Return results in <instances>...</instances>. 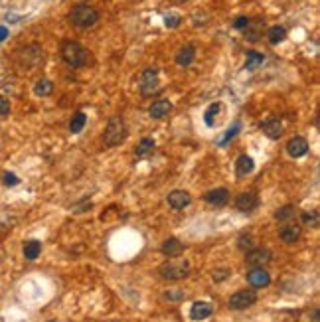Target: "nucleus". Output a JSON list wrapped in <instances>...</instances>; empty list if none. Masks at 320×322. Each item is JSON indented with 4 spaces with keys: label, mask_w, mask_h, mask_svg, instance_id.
Listing matches in <instances>:
<instances>
[{
    "label": "nucleus",
    "mask_w": 320,
    "mask_h": 322,
    "mask_svg": "<svg viewBox=\"0 0 320 322\" xmlns=\"http://www.w3.org/2000/svg\"><path fill=\"white\" fill-rule=\"evenodd\" d=\"M62 60L69 67H83L89 62V52L77 42H64L62 44Z\"/></svg>",
    "instance_id": "obj_1"
},
{
    "label": "nucleus",
    "mask_w": 320,
    "mask_h": 322,
    "mask_svg": "<svg viewBox=\"0 0 320 322\" xmlns=\"http://www.w3.org/2000/svg\"><path fill=\"white\" fill-rule=\"evenodd\" d=\"M69 20L77 28H91L99 22V12L89 4H77L69 12Z\"/></svg>",
    "instance_id": "obj_2"
},
{
    "label": "nucleus",
    "mask_w": 320,
    "mask_h": 322,
    "mask_svg": "<svg viewBox=\"0 0 320 322\" xmlns=\"http://www.w3.org/2000/svg\"><path fill=\"white\" fill-rule=\"evenodd\" d=\"M127 136H128L127 125H125V121L117 115V117H113V119L109 121V125H107V129H105V134H103V140H105L107 146H119L121 142L127 140Z\"/></svg>",
    "instance_id": "obj_3"
},
{
    "label": "nucleus",
    "mask_w": 320,
    "mask_h": 322,
    "mask_svg": "<svg viewBox=\"0 0 320 322\" xmlns=\"http://www.w3.org/2000/svg\"><path fill=\"white\" fill-rule=\"evenodd\" d=\"M158 273L164 281H180L190 275V263L188 261H168L160 267Z\"/></svg>",
    "instance_id": "obj_4"
},
{
    "label": "nucleus",
    "mask_w": 320,
    "mask_h": 322,
    "mask_svg": "<svg viewBox=\"0 0 320 322\" xmlns=\"http://www.w3.org/2000/svg\"><path fill=\"white\" fill-rule=\"evenodd\" d=\"M138 89L144 97L156 95L160 91V79H158V69L156 67H146L138 79Z\"/></svg>",
    "instance_id": "obj_5"
},
{
    "label": "nucleus",
    "mask_w": 320,
    "mask_h": 322,
    "mask_svg": "<svg viewBox=\"0 0 320 322\" xmlns=\"http://www.w3.org/2000/svg\"><path fill=\"white\" fill-rule=\"evenodd\" d=\"M255 302L257 292L253 289H241L229 296V308H233V310H245V308L253 306Z\"/></svg>",
    "instance_id": "obj_6"
},
{
    "label": "nucleus",
    "mask_w": 320,
    "mask_h": 322,
    "mask_svg": "<svg viewBox=\"0 0 320 322\" xmlns=\"http://www.w3.org/2000/svg\"><path fill=\"white\" fill-rule=\"evenodd\" d=\"M257 206H259V198L253 192H241L235 198V208L241 212V214H251L255 212Z\"/></svg>",
    "instance_id": "obj_7"
},
{
    "label": "nucleus",
    "mask_w": 320,
    "mask_h": 322,
    "mask_svg": "<svg viewBox=\"0 0 320 322\" xmlns=\"http://www.w3.org/2000/svg\"><path fill=\"white\" fill-rule=\"evenodd\" d=\"M247 283L253 287V289H263V287H269L271 283V275L263 269V267H253L247 271Z\"/></svg>",
    "instance_id": "obj_8"
},
{
    "label": "nucleus",
    "mask_w": 320,
    "mask_h": 322,
    "mask_svg": "<svg viewBox=\"0 0 320 322\" xmlns=\"http://www.w3.org/2000/svg\"><path fill=\"white\" fill-rule=\"evenodd\" d=\"M271 259H273V253L269 251V249H265V247H253L251 251H247V265H251V267H265L267 263H271Z\"/></svg>",
    "instance_id": "obj_9"
},
{
    "label": "nucleus",
    "mask_w": 320,
    "mask_h": 322,
    "mask_svg": "<svg viewBox=\"0 0 320 322\" xmlns=\"http://www.w3.org/2000/svg\"><path fill=\"white\" fill-rule=\"evenodd\" d=\"M190 202H192V196L186 190H172L168 194V206L172 210H184L190 206Z\"/></svg>",
    "instance_id": "obj_10"
},
{
    "label": "nucleus",
    "mask_w": 320,
    "mask_h": 322,
    "mask_svg": "<svg viewBox=\"0 0 320 322\" xmlns=\"http://www.w3.org/2000/svg\"><path fill=\"white\" fill-rule=\"evenodd\" d=\"M287 152L292 158H300L308 152V140L304 136H294L287 142Z\"/></svg>",
    "instance_id": "obj_11"
},
{
    "label": "nucleus",
    "mask_w": 320,
    "mask_h": 322,
    "mask_svg": "<svg viewBox=\"0 0 320 322\" xmlns=\"http://www.w3.org/2000/svg\"><path fill=\"white\" fill-rule=\"evenodd\" d=\"M214 312V306L212 302H206V300H196L190 308V318L192 320H206L208 316H212Z\"/></svg>",
    "instance_id": "obj_12"
},
{
    "label": "nucleus",
    "mask_w": 320,
    "mask_h": 322,
    "mask_svg": "<svg viewBox=\"0 0 320 322\" xmlns=\"http://www.w3.org/2000/svg\"><path fill=\"white\" fill-rule=\"evenodd\" d=\"M204 200L210 204V206H216V208H224L225 204L229 202V192L225 188H216V190H210L206 192Z\"/></svg>",
    "instance_id": "obj_13"
},
{
    "label": "nucleus",
    "mask_w": 320,
    "mask_h": 322,
    "mask_svg": "<svg viewBox=\"0 0 320 322\" xmlns=\"http://www.w3.org/2000/svg\"><path fill=\"white\" fill-rule=\"evenodd\" d=\"M300 233H302V227L298 226V224H292V222H287L285 226L281 227V231H279V235H281V239H283L285 243L298 241V239H300Z\"/></svg>",
    "instance_id": "obj_14"
},
{
    "label": "nucleus",
    "mask_w": 320,
    "mask_h": 322,
    "mask_svg": "<svg viewBox=\"0 0 320 322\" xmlns=\"http://www.w3.org/2000/svg\"><path fill=\"white\" fill-rule=\"evenodd\" d=\"M170 111H172V103H170L168 99H158V101H154V103L148 107V115H150L152 119H164Z\"/></svg>",
    "instance_id": "obj_15"
},
{
    "label": "nucleus",
    "mask_w": 320,
    "mask_h": 322,
    "mask_svg": "<svg viewBox=\"0 0 320 322\" xmlns=\"http://www.w3.org/2000/svg\"><path fill=\"white\" fill-rule=\"evenodd\" d=\"M160 251H162L166 257H178V255L184 251V245H182V241H178L176 237H170V239H166V241L162 243Z\"/></svg>",
    "instance_id": "obj_16"
},
{
    "label": "nucleus",
    "mask_w": 320,
    "mask_h": 322,
    "mask_svg": "<svg viewBox=\"0 0 320 322\" xmlns=\"http://www.w3.org/2000/svg\"><path fill=\"white\" fill-rule=\"evenodd\" d=\"M194 58H196V48L190 46V44H186V46H182V48L178 50V54H176V64L180 65V67H188V65L194 62Z\"/></svg>",
    "instance_id": "obj_17"
},
{
    "label": "nucleus",
    "mask_w": 320,
    "mask_h": 322,
    "mask_svg": "<svg viewBox=\"0 0 320 322\" xmlns=\"http://www.w3.org/2000/svg\"><path fill=\"white\" fill-rule=\"evenodd\" d=\"M263 132H265L269 138L277 140V138L283 136V123H281L279 119H269V121L263 123Z\"/></svg>",
    "instance_id": "obj_18"
},
{
    "label": "nucleus",
    "mask_w": 320,
    "mask_h": 322,
    "mask_svg": "<svg viewBox=\"0 0 320 322\" xmlns=\"http://www.w3.org/2000/svg\"><path fill=\"white\" fill-rule=\"evenodd\" d=\"M253 168H255L253 158H251V156H247V154H241V156L237 158V162H235V174H237L239 178H243V176L251 174V172H253Z\"/></svg>",
    "instance_id": "obj_19"
},
{
    "label": "nucleus",
    "mask_w": 320,
    "mask_h": 322,
    "mask_svg": "<svg viewBox=\"0 0 320 322\" xmlns=\"http://www.w3.org/2000/svg\"><path fill=\"white\" fill-rule=\"evenodd\" d=\"M40 253H42V243H40L38 239L26 241V245H24V257L28 259V261H34V259L40 257Z\"/></svg>",
    "instance_id": "obj_20"
},
{
    "label": "nucleus",
    "mask_w": 320,
    "mask_h": 322,
    "mask_svg": "<svg viewBox=\"0 0 320 322\" xmlns=\"http://www.w3.org/2000/svg\"><path fill=\"white\" fill-rule=\"evenodd\" d=\"M136 156L138 158H144V156H148V154H152L154 152V140L152 138H148V136H144L140 142H138V146H136Z\"/></svg>",
    "instance_id": "obj_21"
},
{
    "label": "nucleus",
    "mask_w": 320,
    "mask_h": 322,
    "mask_svg": "<svg viewBox=\"0 0 320 322\" xmlns=\"http://www.w3.org/2000/svg\"><path fill=\"white\" fill-rule=\"evenodd\" d=\"M52 91H54V83L50 81V79H38L36 81V85H34V93L38 97H48L52 95Z\"/></svg>",
    "instance_id": "obj_22"
},
{
    "label": "nucleus",
    "mask_w": 320,
    "mask_h": 322,
    "mask_svg": "<svg viewBox=\"0 0 320 322\" xmlns=\"http://www.w3.org/2000/svg\"><path fill=\"white\" fill-rule=\"evenodd\" d=\"M285 38H287V30H285L283 26H273V28L267 30V40H269V44H273V46L281 44Z\"/></svg>",
    "instance_id": "obj_23"
},
{
    "label": "nucleus",
    "mask_w": 320,
    "mask_h": 322,
    "mask_svg": "<svg viewBox=\"0 0 320 322\" xmlns=\"http://www.w3.org/2000/svg\"><path fill=\"white\" fill-rule=\"evenodd\" d=\"M85 123H87V115H85L83 111H77V113L73 115V119L69 121V130H71L73 134H77V132L83 130Z\"/></svg>",
    "instance_id": "obj_24"
},
{
    "label": "nucleus",
    "mask_w": 320,
    "mask_h": 322,
    "mask_svg": "<svg viewBox=\"0 0 320 322\" xmlns=\"http://www.w3.org/2000/svg\"><path fill=\"white\" fill-rule=\"evenodd\" d=\"M263 32V22L261 20H257V22H249V26L245 28V40H249V42H257L259 40V36Z\"/></svg>",
    "instance_id": "obj_25"
},
{
    "label": "nucleus",
    "mask_w": 320,
    "mask_h": 322,
    "mask_svg": "<svg viewBox=\"0 0 320 322\" xmlns=\"http://www.w3.org/2000/svg\"><path fill=\"white\" fill-rule=\"evenodd\" d=\"M265 62V56L259 52H247V62H245V69L247 71H255L259 65Z\"/></svg>",
    "instance_id": "obj_26"
},
{
    "label": "nucleus",
    "mask_w": 320,
    "mask_h": 322,
    "mask_svg": "<svg viewBox=\"0 0 320 322\" xmlns=\"http://www.w3.org/2000/svg\"><path fill=\"white\" fill-rule=\"evenodd\" d=\"M294 214H296L294 206H283V208H279V210L275 212V220H279V222H288V220L294 218Z\"/></svg>",
    "instance_id": "obj_27"
},
{
    "label": "nucleus",
    "mask_w": 320,
    "mask_h": 322,
    "mask_svg": "<svg viewBox=\"0 0 320 322\" xmlns=\"http://www.w3.org/2000/svg\"><path fill=\"white\" fill-rule=\"evenodd\" d=\"M237 247L241 249V251H251L253 247H255V239H253V235H249V233H243V235H239V239H237Z\"/></svg>",
    "instance_id": "obj_28"
},
{
    "label": "nucleus",
    "mask_w": 320,
    "mask_h": 322,
    "mask_svg": "<svg viewBox=\"0 0 320 322\" xmlns=\"http://www.w3.org/2000/svg\"><path fill=\"white\" fill-rule=\"evenodd\" d=\"M302 224L304 226H310V227H318L320 226V216L316 210H312V212H304L302 214Z\"/></svg>",
    "instance_id": "obj_29"
},
{
    "label": "nucleus",
    "mask_w": 320,
    "mask_h": 322,
    "mask_svg": "<svg viewBox=\"0 0 320 322\" xmlns=\"http://www.w3.org/2000/svg\"><path fill=\"white\" fill-rule=\"evenodd\" d=\"M220 107H222L220 103H212V105L208 107V111H206V125H208V127L214 125V115L220 111Z\"/></svg>",
    "instance_id": "obj_30"
},
{
    "label": "nucleus",
    "mask_w": 320,
    "mask_h": 322,
    "mask_svg": "<svg viewBox=\"0 0 320 322\" xmlns=\"http://www.w3.org/2000/svg\"><path fill=\"white\" fill-rule=\"evenodd\" d=\"M180 22H182V16H180V14H168V16L164 18V24H166L168 28H176V26H180Z\"/></svg>",
    "instance_id": "obj_31"
},
{
    "label": "nucleus",
    "mask_w": 320,
    "mask_h": 322,
    "mask_svg": "<svg viewBox=\"0 0 320 322\" xmlns=\"http://www.w3.org/2000/svg\"><path fill=\"white\" fill-rule=\"evenodd\" d=\"M249 22H251V18H247V16H237V18L233 20V28H235V30H245V28L249 26Z\"/></svg>",
    "instance_id": "obj_32"
},
{
    "label": "nucleus",
    "mask_w": 320,
    "mask_h": 322,
    "mask_svg": "<svg viewBox=\"0 0 320 322\" xmlns=\"http://www.w3.org/2000/svg\"><path fill=\"white\" fill-rule=\"evenodd\" d=\"M237 130H239V123H235L231 129L225 132V136L222 138V140H220V146H225V144H227V142H229V140H231V138L237 134Z\"/></svg>",
    "instance_id": "obj_33"
},
{
    "label": "nucleus",
    "mask_w": 320,
    "mask_h": 322,
    "mask_svg": "<svg viewBox=\"0 0 320 322\" xmlns=\"http://www.w3.org/2000/svg\"><path fill=\"white\" fill-rule=\"evenodd\" d=\"M2 182H4V186H16L20 180H18V176H16V174H12V172H4V174H2Z\"/></svg>",
    "instance_id": "obj_34"
},
{
    "label": "nucleus",
    "mask_w": 320,
    "mask_h": 322,
    "mask_svg": "<svg viewBox=\"0 0 320 322\" xmlns=\"http://www.w3.org/2000/svg\"><path fill=\"white\" fill-rule=\"evenodd\" d=\"M10 113V101L6 99V97L0 95V117H4V115H8Z\"/></svg>",
    "instance_id": "obj_35"
},
{
    "label": "nucleus",
    "mask_w": 320,
    "mask_h": 322,
    "mask_svg": "<svg viewBox=\"0 0 320 322\" xmlns=\"http://www.w3.org/2000/svg\"><path fill=\"white\" fill-rule=\"evenodd\" d=\"M227 275H229V271H227V269H216V271H214V281H216V283H220V281L227 279Z\"/></svg>",
    "instance_id": "obj_36"
},
{
    "label": "nucleus",
    "mask_w": 320,
    "mask_h": 322,
    "mask_svg": "<svg viewBox=\"0 0 320 322\" xmlns=\"http://www.w3.org/2000/svg\"><path fill=\"white\" fill-rule=\"evenodd\" d=\"M164 298H168V300H180V298H186V292H164Z\"/></svg>",
    "instance_id": "obj_37"
},
{
    "label": "nucleus",
    "mask_w": 320,
    "mask_h": 322,
    "mask_svg": "<svg viewBox=\"0 0 320 322\" xmlns=\"http://www.w3.org/2000/svg\"><path fill=\"white\" fill-rule=\"evenodd\" d=\"M85 208H91V202H89V200H83V204H77V206L73 208V212L79 214V212H85Z\"/></svg>",
    "instance_id": "obj_38"
},
{
    "label": "nucleus",
    "mask_w": 320,
    "mask_h": 322,
    "mask_svg": "<svg viewBox=\"0 0 320 322\" xmlns=\"http://www.w3.org/2000/svg\"><path fill=\"white\" fill-rule=\"evenodd\" d=\"M8 38V28L6 26H0V42H4Z\"/></svg>",
    "instance_id": "obj_39"
},
{
    "label": "nucleus",
    "mask_w": 320,
    "mask_h": 322,
    "mask_svg": "<svg viewBox=\"0 0 320 322\" xmlns=\"http://www.w3.org/2000/svg\"><path fill=\"white\" fill-rule=\"evenodd\" d=\"M312 318H314L312 322H318V308H314V312H312Z\"/></svg>",
    "instance_id": "obj_40"
},
{
    "label": "nucleus",
    "mask_w": 320,
    "mask_h": 322,
    "mask_svg": "<svg viewBox=\"0 0 320 322\" xmlns=\"http://www.w3.org/2000/svg\"><path fill=\"white\" fill-rule=\"evenodd\" d=\"M178 2H184V0H178Z\"/></svg>",
    "instance_id": "obj_41"
},
{
    "label": "nucleus",
    "mask_w": 320,
    "mask_h": 322,
    "mask_svg": "<svg viewBox=\"0 0 320 322\" xmlns=\"http://www.w3.org/2000/svg\"><path fill=\"white\" fill-rule=\"evenodd\" d=\"M52 322H58V320H52Z\"/></svg>",
    "instance_id": "obj_42"
}]
</instances>
